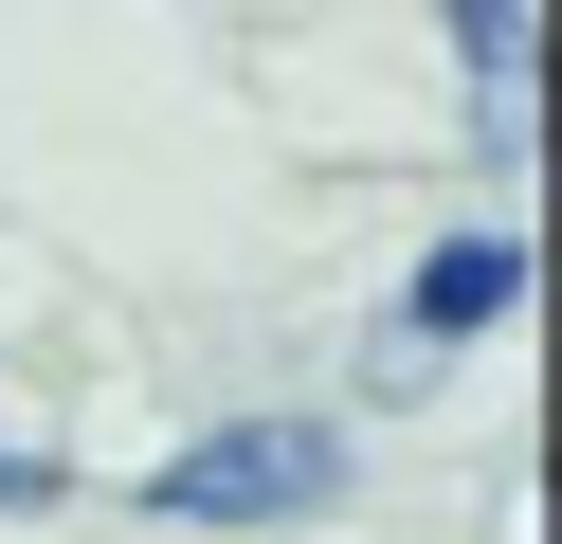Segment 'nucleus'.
Listing matches in <instances>:
<instances>
[{
	"mask_svg": "<svg viewBox=\"0 0 562 544\" xmlns=\"http://www.w3.org/2000/svg\"><path fill=\"white\" fill-rule=\"evenodd\" d=\"M327 471H345L327 418H236L146 471V526H291V508H327Z\"/></svg>",
	"mask_w": 562,
	"mask_h": 544,
	"instance_id": "f257e3e1",
	"label": "nucleus"
},
{
	"mask_svg": "<svg viewBox=\"0 0 562 544\" xmlns=\"http://www.w3.org/2000/svg\"><path fill=\"white\" fill-rule=\"evenodd\" d=\"M490 309H526V236H453L436 273H417V345H436V326H490Z\"/></svg>",
	"mask_w": 562,
	"mask_h": 544,
	"instance_id": "f03ea898",
	"label": "nucleus"
}]
</instances>
